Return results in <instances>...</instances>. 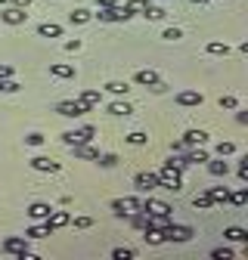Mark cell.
<instances>
[{
	"label": "cell",
	"mask_w": 248,
	"mask_h": 260,
	"mask_svg": "<svg viewBox=\"0 0 248 260\" xmlns=\"http://www.w3.org/2000/svg\"><path fill=\"white\" fill-rule=\"evenodd\" d=\"M155 177H159V189H168V192H180L183 189V177L171 165H165L162 171H155Z\"/></svg>",
	"instance_id": "cell-1"
},
{
	"label": "cell",
	"mask_w": 248,
	"mask_h": 260,
	"mask_svg": "<svg viewBox=\"0 0 248 260\" xmlns=\"http://www.w3.org/2000/svg\"><path fill=\"white\" fill-rule=\"evenodd\" d=\"M4 254H10V257H31V245H28V239L25 236H10V239H4Z\"/></svg>",
	"instance_id": "cell-2"
},
{
	"label": "cell",
	"mask_w": 248,
	"mask_h": 260,
	"mask_svg": "<svg viewBox=\"0 0 248 260\" xmlns=\"http://www.w3.org/2000/svg\"><path fill=\"white\" fill-rule=\"evenodd\" d=\"M134 81H137L140 87H149V90H155V93H165V90H168V84L159 78V72H152V69H140V72L134 75Z\"/></svg>",
	"instance_id": "cell-3"
},
{
	"label": "cell",
	"mask_w": 248,
	"mask_h": 260,
	"mask_svg": "<svg viewBox=\"0 0 248 260\" xmlns=\"http://www.w3.org/2000/svg\"><path fill=\"white\" fill-rule=\"evenodd\" d=\"M162 236H165V242H177V245H180V242H190L196 233H193V226H180V223L171 220L165 230H162Z\"/></svg>",
	"instance_id": "cell-4"
},
{
	"label": "cell",
	"mask_w": 248,
	"mask_h": 260,
	"mask_svg": "<svg viewBox=\"0 0 248 260\" xmlns=\"http://www.w3.org/2000/svg\"><path fill=\"white\" fill-rule=\"evenodd\" d=\"M134 13L128 10V7H121V4H115V7H100V13H97V19L100 22H128Z\"/></svg>",
	"instance_id": "cell-5"
},
{
	"label": "cell",
	"mask_w": 248,
	"mask_h": 260,
	"mask_svg": "<svg viewBox=\"0 0 248 260\" xmlns=\"http://www.w3.org/2000/svg\"><path fill=\"white\" fill-rule=\"evenodd\" d=\"M93 134H97V130H93L90 124H84V127H78V130H66V134H62V143H66V146L90 143V140H93Z\"/></svg>",
	"instance_id": "cell-6"
},
{
	"label": "cell",
	"mask_w": 248,
	"mask_h": 260,
	"mask_svg": "<svg viewBox=\"0 0 248 260\" xmlns=\"http://www.w3.org/2000/svg\"><path fill=\"white\" fill-rule=\"evenodd\" d=\"M56 112H59L62 118H81V115H87L90 109H87L81 100H62V103L56 106Z\"/></svg>",
	"instance_id": "cell-7"
},
{
	"label": "cell",
	"mask_w": 248,
	"mask_h": 260,
	"mask_svg": "<svg viewBox=\"0 0 248 260\" xmlns=\"http://www.w3.org/2000/svg\"><path fill=\"white\" fill-rule=\"evenodd\" d=\"M202 103H205V96L199 90H180L177 93V106H183V109H199Z\"/></svg>",
	"instance_id": "cell-8"
},
{
	"label": "cell",
	"mask_w": 248,
	"mask_h": 260,
	"mask_svg": "<svg viewBox=\"0 0 248 260\" xmlns=\"http://www.w3.org/2000/svg\"><path fill=\"white\" fill-rule=\"evenodd\" d=\"M0 19H4L7 25H25L28 22V13L22 7H16V4H7V10L0 13Z\"/></svg>",
	"instance_id": "cell-9"
},
{
	"label": "cell",
	"mask_w": 248,
	"mask_h": 260,
	"mask_svg": "<svg viewBox=\"0 0 248 260\" xmlns=\"http://www.w3.org/2000/svg\"><path fill=\"white\" fill-rule=\"evenodd\" d=\"M28 165H31V171H41V174H56V171H59V161H53V158H47V155H35Z\"/></svg>",
	"instance_id": "cell-10"
},
{
	"label": "cell",
	"mask_w": 248,
	"mask_h": 260,
	"mask_svg": "<svg viewBox=\"0 0 248 260\" xmlns=\"http://www.w3.org/2000/svg\"><path fill=\"white\" fill-rule=\"evenodd\" d=\"M44 223H47V230L53 233V230H62V226H69V223H72V214H69V211H50V217H47Z\"/></svg>",
	"instance_id": "cell-11"
},
{
	"label": "cell",
	"mask_w": 248,
	"mask_h": 260,
	"mask_svg": "<svg viewBox=\"0 0 248 260\" xmlns=\"http://www.w3.org/2000/svg\"><path fill=\"white\" fill-rule=\"evenodd\" d=\"M134 183H137V189H140V192H152V189H159V177L149 174V171H140V174L134 177Z\"/></svg>",
	"instance_id": "cell-12"
},
{
	"label": "cell",
	"mask_w": 248,
	"mask_h": 260,
	"mask_svg": "<svg viewBox=\"0 0 248 260\" xmlns=\"http://www.w3.org/2000/svg\"><path fill=\"white\" fill-rule=\"evenodd\" d=\"M75 152V158H84V161H97L100 158V149H93L90 143H78V146H69Z\"/></svg>",
	"instance_id": "cell-13"
},
{
	"label": "cell",
	"mask_w": 248,
	"mask_h": 260,
	"mask_svg": "<svg viewBox=\"0 0 248 260\" xmlns=\"http://www.w3.org/2000/svg\"><path fill=\"white\" fill-rule=\"evenodd\" d=\"M180 143H183L186 149H190V146H205V143H208V134H205V130H186Z\"/></svg>",
	"instance_id": "cell-14"
},
{
	"label": "cell",
	"mask_w": 248,
	"mask_h": 260,
	"mask_svg": "<svg viewBox=\"0 0 248 260\" xmlns=\"http://www.w3.org/2000/svg\"><path fill=\"white\" fill-rule=\"evenodd\" d=\"M50 75H53V78H62V81H69V78H75L78 72H75V65H66V62H53V65H50Z\"/></svg>",
	"instance_id": "cell-15"
},
{
	"label": "cell",
	"mask_w": 248,
	"mask_h": 260,
	"mask_svg": "<svg viewBox=\"0 0 248 260\" xmlns=\"http://www.w3.org/2000/svg\"><path fill=\"white\" fill-rule=\"evenodd\" d=\"M143 211L146 214H171V205L168 202H159V199H146L143 202Z\"/></svg>",
	"instance_id": "cell-16"
},
{
	"label": "cell",
	"mask_w": 248,
	"mask_h": 260,
	"mask_svg": "<svg viewBox=\"0 0 248 260\" xmlns=\"http://www.w3.org/2000/svg\"><path fill=\"white\" fill-rule=\"evenodd\" d=\"M50 211H53V208H50L47 202H35V205H28V217H31V220H47V217H50Z\"/></svg>",
	"instance_id": "cell-17"
},
{
	"label": "cell",
	"mask_w": 248,
	"mask_h": 260,
	"mask_svg": "<svg viewBox=\"0 0 248 260\" xmlns=\"http://www.w3.org/2000/svg\"><path fill=\"white\" fill-rule=\"evenodd\" d=\"M78 100H81L87 109H93V106H100V103H103V90H84Z\"/></svg>",
	"instance_id": "cell-18"
},
{
	"label": "cell",
	"mask_w": 248,
	"mask_h": 260,
	"mask_svg": "<svg viewBox=\"0 0 248 260\" xmlns=\"http://www.w3.org/2000/svg\"><path fill=\"white\" fill-rule=\"evenodd\" d=\"M38 35H41V38H59V35H62V25H56V22H41V25H38Z\"/></svg>",
	"instance_id": "cell-19"
},
{
	"label": "cell",
	"mask_w": 248,
	"mask_h": 260,
	"mask_svg": "<svg viewBox=\"0 0 248 260\" xmlns=\"http://www.w3.org/2000/svg\"><path fill=\"white\" fill-rule=\"evenodd\" d=\"M193 208H196V211H208V208H214V199H211V192H208V189L199 192L196 199H193Z\"/></svg>",
	"instance_id": "cell-20"
},
{
	"label": "cell",
	"mask_w": 248,
	"mask_h": 260,
	"mask_svg": "<svg viewBox=\"0 0 248 260\" xmlns=\"http://www.w3.org/2000/svg\"><path fill=\"white\" fill-rule=\"evenodd\" d=\"M90 19H93V13L84 10V7H78V10L69 13V22H72V25H84V22H90Z\"/></svg>",
	"instance_id": "cell-21"
},
{
	"label": "cell",
	"mask_w": 248,
	"mask_h": 260,
	"mask_svg": "<svg viewBox=\"0 0 248 260\" xmlns=\"http://www.w3.org/2000/svg\"><path fill=\"white\" fill-rule=\"evenodd\" d=\"M208 171H211V177H227V174H230V165H227V161L208 158Z\"/></svg>",
	"instance_id": "cell-22"
},
{
	"label": "cell",
	"mask_w": 248,
	"mask_h": 260,
	"mask_svg": "<svg viewBox=\"0 0 248 260\" xmlns=\"http://www.w3.org/2000/svg\"><path fill=\"white\" fill-rule=\"evenodd\" d=\"M208 192H211L214 205H224V202H230V189H227V186H211Z\"/></svg>",
	"instance_id": "cell-23"
},
{
	"label": "cell",
	"mask_w": 248,
	"mask_h": 260,
	"mask_svg": "<svg viewBox=\"0 0 248 260\" xmlns=\"http://www.w3.org/2000/svg\"><path fill=\"white\" fill-rule=\"evenodd\" d=\"M143 16H146L149 22H162V19L168 16V10H165V7H152V4H149V7L143 10Z\"/></svg>",
	"instance_id": "cell-24"
},
{
	"label": "cell",
	"mask_w": 248,
	"mask_h": 260,
	"mask_svg": "<svg viewBox=\"0 0 248 260\" xmlns=\"http://www.w3.org/2000/svg\"><path fill=\"white\" fill-rule=\"evenodd\" d=\"M224 239H230V242H248V230H242V226H230V230L224 233Z\"/></svg>",
	"instance_id": "cell-25"
},
{
	"label": "cell",
	"mask_w": 248,
	"mask_h": 260,
	"mask_svg": "<svg viewBox=\"0 0 248 260\" xmlns=\"http://www.w3.org/2000/svg\"><path fill=\"white\" fill-rule=\"evenodd\" d=\"M230 202H233L236 208H245V205H248V186H242V189L230 192Z\"/></svg>",
	"instance_id": "cell-26"
},
{
	"label": "cell",
	"mask_w": 248,
	"mask_h": 260,
	"mask_svg": "<svg viewBox=\"0 0 248 260\" xmlns=\"http://www.w3.org/2000/svg\"><path fill=\"white\" fill-rule=\"evenodd\" d=\"M106 112H109V115H118V118H121V115L128 118L134 109H131V103H109V109H106Z\"/></svg>",
	"instance_id": "cell-27"
},
{
	"label": "cell",
	"mask_w": 248,
	"mask_h": 260,
	"mask_svg": "<svg viewBox=\"0 0 248 260\" xmlns=\"http://www.w3.org/2000/svg\"><path fill=\"white\" fill-rule=\"evenodd\" d=\"M121 205H124V211H128V214H137V211H143V202L137 199V195H128V199H124Z\"/></svg>",
	"instance_id": "cell-28"
},
{
	"label": "cell",
	"mask_w": 248,
	"mask_h": 260,
	"mask_svg": "<svg viewBox=\"0 0 248 260\" xmlns=\"http://www.w3.org/2000/svg\"><path fill=\"white\" fill-rule=\"evenodd\" d=\"M50 236V230H47V223H41V226H31V230L25 233V239H47Z\"/></svg>",
	"instance_id": "cell-29"
},
{
	"label": "cell",
	"mask_w": 248,
	"mask_h": 260,
	"mask_svg": "<svg viewBox=\"0 0 248 260\" xmlns=\"http://www.w3.org/2000/svg\"><path fill=\"white\" fill-rule=\"evenodd\" d=\"M106 90H109L112 96H124V93H128L131 87H128V84H124V81H109V84H106Z\"/></svg>",
	"instance_id": "cell-30"
},
{
	"label": "cell",
	"mask_w": 248,
	"mask_h": 260,
	"mask_svg": "<svg viewBox=\"0 0 248 260\" xmlns=\"http://www.w3.org/2000/svg\"><path fill=\"white\" fill-rule=\"evenodd\" d=\"M205 50H208L211 56H227V53H230V47H227V44H221V41H211Z\"/></svg>",
	"instance_id": "cell-31"
},
{
	"label": "cell",
	"mask_w": 248,
	"mask_h": 260,
	"mask_svg": "<svg viewBox=\"0 0 248 260\" xmlns=\"http://www.w3.org/2000/svg\"><path fill=\"white\" fill-rule=\"evenodd\" d=\"M214 152H217V155H221V158H227V155H233V152H236V146H233L230 140H221V143H217V146H214Z\"/></svg>",
	"instance_id": "cell-32"
},
{
	"label": "cell",
	"mask_w": 248,
	"mask_h": 260,
	"mask_svg": "<svg viewBox=\"0 0 248 260\" xmlns=\"http://www.w3.org/2000/svg\"><path fill=\"white\" fill-rule=\"evenodd\" d=\"M146 242H149V245H162V242H165L162 230H152V226H146Z\"/></svg>",
	"instance_id": "cell-33"
},
{
	"label": "cell",
	"mask_w": 248,
	"mask_h": 260,
	"mask_svg": "<svg viewBox=\"0 0 248 260\" xmlns=\"http://www.w3.org/2000/svg\"><path fill=\"white\" fill-rule=\"evenodd\" d=\"M22 84L19 81H13V78H0V93H16Z\"/></svg>",
	"instance_id": "cell-34"
},
{
	"label": "cell",
	"mask_w": 248,
	"mask_h": 260,
	"mask_svg": "<svg viewBox=\"0 0 248 260\" xmlns=\"http://www.w3.org/2000/svg\"><path fill=\"white\" fill-rule=\"evenodd\" d=\"M134 254H137L134 248H115V251H112V260H131Z\"/></svg>",
	"instance_id": "cell-35"
},
{
	"label": "cell",
	"mask_w": 248,
	"mask_h": 260,
	"mask_svg": "<svg viewBox=\"0 0 248 260\" xmlns=\"http://www.w3.org/2000/svg\"><path fill=\"white\" fill-rule=\"evenodd\" d=\"M97 165H100V168H115V165H118V155H112V152H109V155H100Z\"/></svg>",
	"instance_id": "cell-36"
},
{
	"label": "cell",
	"mask_w": 248,
	"mask_h": 260,
	"mask_svg": "<svg viewBox=\"0 0 248 260\" xmlns=\"http://www.w3.org/2000/svg\"><path fill=\"white\" fill-rule=\"evenodd\" d=\"M124 7H128L131 13H143V10L149 7V0H128V4H124Z\"/></svg>",
	"instance_id": "cell-37"
},
{
	"label": "cell",
	"mask_w": 248,
	"mask_h": 260,
	"mask_svg": "<svg viewBox=\"0 0 248 260\" xmlns=\"http://www.w3.org/2000/svg\"><path fill=\"white\" fill-rule=\"evenodd\" d=\"M211 257H214V260H233V251H230V248H214Z\"/></svg>",
	"instance_id": "cell-38"
},
{
	"label": "cell",
	"mask_w": 248,
	"mask_h": 260,
	"mask_svg": "<svg viewBox=\"0 0 248 260\" xmlns=\"http://www.w3.org/2000/svg\"><path fill=\"white\" fill-rule=\"evenodd\" d=\"M162 38H165V41H180V38H183V31H180V28H165V31H162Z\"/></svg>",
	"instance_id": "cell-39"
},
{
	"label": "cell",
	"mask_w": 248,
	"mask_h": 260,
	"mask_svg": "<svg viewBox=\"0 0 248 260\" xmlns=\"http://www.w3.org/2000/svg\"><path fill=\"white\" fill-rule=\"evenodd\" d=\"M75 226H78V230H90V226H93V217L81 214V217H75Z\"/></svg>",
	"instance_id": "cell-40"
},
{
	"label": "cell",
	"mask_w": 248,
	"mask_h": 260,
	"mask_svg": "<svg viewBox=\"0 0 248 260\" xmlns=\"http://www.w3.org/2000/svg\"><path fill=\"white\" fill-rule=\"evenodd\" d=\"M128 143H131V146H143V143H146V134L134 130V134H128Z\"/></svg>",
	"instance_id": "cell-41"
},
{
	"label": "cell",
	"mask_w": 248,
	"mask_h": 260,
	"mask_svg": "<svg viewBox=\"0 0 248 260\" xmlns=\"http://www.w3.org/2000/svg\"><path fill=\"white\" fill-rule=\"evenodd\" d=\"M25 146H44V134H28L25 137Z\"/></svg>",
	"instance_id": "cell-42"
},
{
	"label": "cell",
	"mask_w": 248,
	"mask_h": 260,
	"mask_svg": "<svg viewBox=\"0 0 248 260\" xmlns=\"http://www.w3.org/2000/svg\"><path fill=\"white\" fill-rule=\"evenodd\" d=\"M239 180H242V183H248V155L239 161Z\"/></svg>",
	"instance_id": "cell-43"
},
{
	"label": "cell",
	"mask_w": 248,
	"mask_h": 260,
	"mask_svg": "<svg viewBox=\"0 0 248 260\" xmlns=\"http://www.w3.org/2000/svg\"><path fill=\"white\" fill-rule=\"evenodd\" d=\"M236 106H239V103H236V96H221V109H230V112H233Z\"/></svg>",
	"instance_id": "cell-44"
},
{
	"label": "cell",
	"mask_w": 248,
	"mask_h": 260,
	"mask_svg": "<svg viewBox=\"0 0 248 260\" xmlns=\"http://www.w3.org/2000/svg\"><path fill=\"white\" fill-rule=\"evenodd\" d=\"M112 211H115V217H128V211H124L121 202H112Z\"/></svg>",
	"instance_id": "cell-45"
},
{
	"label": "cell",
	"mask_w": 248,
	"mask_h": 260,
	"mask_svg": "<svg viewBox=\"0 0 248 260\" xmlns=\"http://www.w3.org/2000/svg\"><path fill=\"white\" fill-rule=\"evenodd\" d=\"M66 50H69V53H78V50H81V41H78V38H75V41H66Z\"/></svg>",
	"instance_id": "cell-46"
},
{
	"label": "cell",
	"mask_w": 248,
	"mask_h": 260,
	"mask_svg": "<svg viewBox=\"0 0 248 260\" xmlns=\"http://www.w3.org/2000/svg\"><path fill=\"white\" fill-rule=\"evenodd\" d=\"M0 78H13V65H4V62H0Z\"/></svg>",
	"instance_id": "cell-47"
},
{
	"label": "cell",
	"mask_w": 248,
	"mask_h": 260,
	"mask_svg": "<svg viewBox=\"0 0 248 260\" xmlns=\"http://www.w3.org/2000/svg\"><path fill=\"white\" fill-rule=\"evenodd\" d=\"M100 7H115V4H121V0H97Z\"/></svg>",
	"instance_id": "cell-48"
},
{
	"label": "cell",
	"mask_w": 248,
	"mask_h": 260,
	"mask_svg": "<svg viewBox=\"0 0 248 260\" xmlns=\"http://www.w3.org/2000/svg\"><path fill=\"white\" fill-rule=\"evenodd\" d=\"M13 4H16V7H22V10H28V7H31V0H13Z\"/></svg>",
	"instance_id": "cell-49"
},
{
	"label": "cell",
	"mask_w": 248,
	"mask_h": 260,
	"mask_svg": "<svg viewBox=\"0 0 248 260\" xmlns=\"http://www.w3.org/2000/svg\"><path fill=\"white\" fill-rule=\"evenodd\" d=\"M193 4H199V7H202V4H208V0H193Z\"/></svg>",
	"instance_id": "cell-50"
},
{
	"label": "cell",
	"mask_w": 248,
	"mask_h": 260,
	"mask_svg": "<svg viewBox=\"0 0 248 260\" xmlns=\"http://www.w3.org/2000/svg\"><path fill=\"white\" fill-rule=\"evenodd\" d=\"M0 4H4V7H7V4H13V0H0Z\"/></svg>",
	"instance_id": "cell-51"
}]
</instances>
